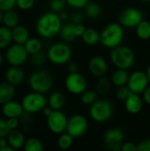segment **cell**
<instances>
[{"label":"cell","instance_id":"obj_1","mask_svg":"<svg viewBox=\"0 0 150 151\" xmlns=\"http://www.w3.org/2000/svg\"><path fill=\"white\" fill-rule=\"evenodd\" d=\"M62 19L58 13L49 12L43 13L36 22V31L42 38H52L60 33Z\"/></svg>","mask_w":150,"mask_h":151},{"label":"cell","instance_id":"obj_2","mask_svg":"<svg viewBox=\"0 0 150 151\" xmlns=\"http://www.w3.org/2000/svg\"><path fill=\"white\" fill-rule=\"evenodd\" d=\"M125 36L124 27L118 22L108 24L100 33V43L107 49L121 45Z\"/></svg>","mask_w":150,"mask_h":151},{"label":"cell","instance_id":"obj_3","mask_svg":"<svg viewBox=\"0 0 150 151\" xmlns=\"http://www.w3.org/2000/svg\"><path fill=\"white\" fill-rule=\"evenodd\" d=\"M110 58L111 63L117 68L128 70L134 65L135 54L131 48L119 45L114 49H111Z\"/></svg>","mask_w":150,"mask_h":151},{"label":"cell","instance_id":"obj_4","mask_svg":"<svg viewBox=\"0 0 150 151\" xmlns=\"http://www.w3.org/2000/svg\"><path fill=\"white\" fill-rule=\"evenodd\" d=\"M72 56V50L69 45L65 42H57L52 44L47 52L48 59L55 65H65L70 62Z\"/></svg>","mask_w":150,"mask_h":151},{"label":"cell","instance_id":"obj_5","mask_svg":"<svg viewBox=\"0 0 150 151\" xmlns=\"http://www.w3.org/2000/svg\"><path fill=\"white\" fill-rule=\"evenodd\" d=\"M112 104L107 100L99 99L90 105L89 116L94 121L97 123H103L108 121L112 117Z\"/></svg>","mask_w":150,"mask_h":151},{"label":"cell","instance_id":"obj_6","mask_svg":"<svg viewBox=\"0 0 150 151\" xmlns=\"http://www.w3.org/2000/svg\"><path fill=\"white\" fill-rule=\"evenodd\" d=\"M53 80L50 73L44 70L35 71L29 78V86L33 91L39 93H46L51 88Z\"/></svg>","mask_w":150,"mask_h":151},{"label":"cell","instance_id":"obj_7","mask_svg":"<svg viewBox=\"0 0 150 151\" xmlns=\"http://www.w3.org/2000/svg\"><path fill=\"white\" fill-rule=\"evenodd\" d=\"M47 103L48 101L42 93L33 91L23 97L21 104L27 113H37L42 111Z\"/></svg>","mask_w":150,"mask_h":151},{"label":"cell","instance_id":"obj_8","mask_svg":"<svg viewBox=\"0 0 150 151\" xmlns=\"http://www.w3.org/2000/svg\"><path fill=\"white\" fill-rule=\"evenodd\" d=\"M143 19V12L136 7H127L124 9L118 16L119 23L124 27L127 28L136 27Z\"/></svg>","mask_w":150,"mask_h":151},{"label":"cell","instance_id":"obj_9","mask_svg":"<svg viewBox=\"0 0 150 151\" xmlns=\"http://www.w3.org/2000/svg\"><path fill=\"white\" fill-rule=\"evenodd\" d=\"M66 89L73 95H81L88 88V81L85 76L79 72L69 73L65 81Z\"/></svg>","mask_w":150,"mask_h":151},{"label":"cell","instance_id":"obj_10","mask_svg":"<svg viewBox=\"0 0 150 151\" xmlns=\"http://www.w3.org/2000/svg\"><path fill=\"white\" fill-rule=\"evenodd\" d=\"M88 128V122L86 117L81 114H75L68 119L66 131L73 138L83 136Z\"/></svg>","mask_w":150,"mask_h":151},{"label":"cell","instance_id":"obj_11","mask_svg":"<svg viewBox=\"0 0 150 151\" xmlns=\"http://www.w3.org/2000/svg\"><path fill=\"white\" fill-rule=\"evenodd\" d=\"M125 140V134L121 128L113 127L108 129L103 135V142L107 150L120 151Z\"/></svg>","mask_w":150,"mask_h":151},{"label":"cell","instance_id":"obj_12","mask_svg":"<svg viewBox=\"0 0 150 151\" xmlns=\"http://www.w3.org/2000/svg\"><path fill=\"white\" fill-rule=\"evenodd\" d=\"M68 118L61 111H53V112L47 117V126L50 132L55 134H60L66 131Z\"/></svg>","mask_w":150,"mask_h":151},{"label":"cell","instance_id":"obj_13","mask_svg":"<svg viewBox=\"0 0 150 151\" xmlns=\"http://www.w3.org/2000/svg\"><path fill=\"white\" fill-rule=\"evenodd\" d=\"M149 82L146 72H142L140 70L132 73L127 82V86L130 88L131 92L139 95L142 94L145 91V89L149 87Z\"/></svg>","mask_w":150,"mask_h":151},{"label":"cell","instance_id":"obj_14","mask_svg":"<svg viewBox=\"0 0 150 151\" xmlns=\"http://www.w3.org/2000/svg\"><path fill=\"white\" fill-rule=\"evenodd\" d=\"M27 51L24 44L15 43L9 47L6 52V59L13 66H19L24 64L27 58Z\"/></svg>","mask_w":150,"mask_h":151},{"label":"cell","instance_id":"obj_15","mask_svg":"<svg viewBox=\"0 0 150 151\" xmlns=\"http://www.w3.org/2000/svg\"><path fill=\"white\" fill-rule=\"evenodd\" d=\"M88 71L95 77H103L108 71V63L102 56H94L88 61Z\"/></svg>","mask_w":150,"mask_h":151},{"label":"cell","instance_id":"obj_16","mask_svg":"<svg viewBox=\"0 0 150 151\" xmlns=\"http://www.w3.org/2000/svg\"><path fill=\"white\" fill-rule=\"evenodd\" d=\"M143 99L139 94L131 93L125 100V108L130 114H138L143 107Z\"/></svg>","mask_w":150,"mask_h":151},{"label":"cell","instance_id":"obj_17","mask_svg":"<svg viewBox=\"0 0 150 151\" xmlns=\"http://www.w3.org/2000/svg\"><path fill=\"white\" fill-rule=\"evenodd\" d=\"M3 114L7 118H19L22 115L24 111V108L21 104L14 102L12 100L3 104L2 108Z\"/></svg>","mask_w":150,"mask_h":151},{"label":"cell","instance_id":"obj_18","mask_svg":"<svg viewBox=\"0 0 150 151\" xmlns=\"http://www.w3.org/2000/svg\"><path fill=\"white\" fill-rule=\"evenodd\" d=\"M5 78L9 83L12 85H19L23 82L25 79V73L21 68L13 66L7 70L5 73Z\"/></svg>","mask_w":150,"mask_h":151},{"label":"cell","instance_id":"obj_19","mask_svg":"<svg viewBox=\"0 0 150 151\" xmlns=\"http://www.w3.org/2000/svg\"><path fill=\"white\" fill-rule=\"evenodd\" d=\"M7 140L9 145L11 146L14 150L21 149L22 147H24L26 142L24 134L17 129H13L10 131L7 136Z\"/></svg>","mask_w":150,"mask_h":151},{"label":"cell","instance_id":"obj_20","mask_svg":"<svg viewBox=\"0 0 150 151\" xmlns=\"http://www.w3.org/2000/svg\"><path fill=\"white\" fill-rule=\"evenodd\" d=\"M130 73L126 69H121V68H117V70L112 73L111 81V83L116 86V87H121L127 85L128 80H129Z\"/></svg>","mask_w":150,"mask_h":151},{"label":"cell","instance_id":"obj_21","mask_svg":"<svg viewBox=\"0 0 150 151\" xmlns=\"http://www.w3.org/2000/svg\"><path fill=\"white\" fill-rule=\"evenodd\" d=\"M15 95V89L13 85L6 82L0 83V104H4L5 103L12 100Z\"/></svg>","mask_w":150,"mask_h":151},{"label":"cell","instance_id":"obj_22","mask_svg":"<svg viewBox=\"0 0 150 151\" xmlns=\"http://www.w3.org/2000/svg\"><path fill=\"white\" fill-rule=\"evenodd\" d=\"M12 40L19 44H25L29 39V32L24 26L18 25L11 29Z\"/></svg>","mask_w":150,"mask_h":151},{"label":"cell","instance_id":"obj_23","mask_svg":"<svg viewBox=\"0 0 150 151\" xmlns=\"http://www.w3.org/2000/svg\"><path fill=\"white\" fill-rule=\"evenodd\" d=\"M48 104L54 111H61L65 105V97L61 92L55 91L50 96Z\"/></svg>","mask_w":150,"mask_h":151},{"label":"cell","instance_id":"obj_24","mask_svg":"<svg viewBox=\"0 0 150 151\" xmlns=\"http://www.w3.org/2000/svg\"><path fill=\"white\" fill-rule=\"evenodd\" d=\"M81 39L85 44L88 46H95L100 42V33L96 29L89 27L86 29Z\"/></svg>","mask_w":150,"mask_h":151},{"label":"cell","instance_id":"obj_25","mask_svg":"<svg viewBox=\"0 0 150 151\" xmlns=\"http://www.w3.org/2000/svg\"><path fill=\"white\" fill-rule=\"evenodd\" d=\"M19 17L17 12H13L12 10L4 12L3 16V23L4 24V26L12 29L13 27L19 25Z\"/></svg>","mask_w":150,"mask_h":151},{"label":"cell","instance_id":"obj_26","mask_svg":"<svg viewBox=\"0 0 150 151\" xmlns=\"http://www.w3.org/2000/svg\"><path fill=\"white\" fill-rule=\"evenodd\" d=\"M12 41L11 29L6 26L0 27V49L8 47Z\"/></svg>","mask_w":150,"mask_h":151},{"label":"cell","instance_id":"obj_27","mask_svg":"<svg viewBox=\"0 0 150 151\" xmlns=\"http://www.w3.org/2000/svg\"><path fill=\"white\" fill-rule=\"evenodd\" d=\"M136 35L141 40L150 39V22L143 19L136 27Z\"/></svg>","mask_w":150,"mask_h":151},{"label":"cell","instance_id":"obj_28","mask_svg":"<svg viewBox=\"0 0 150 151\" xmlns=\"http://www.w3.org/2000/svg\"><path fill=\"white\" fill-rule=\"evenodd\" d=\"M86 14L88 18L95 19L102 15V7L95 2H88L85 6Z\"/></svg>","mask_w":150,"mask_h":151},{"label":"cell","instance_id":"obj_29","mask_svg":"<svg viewBox=\"0 0 150 151\" xmlns=\"http://www.w3.org/2000/svg\"><path fill=\"white\" fill-rule=\"evenodd\" d=\"M73 27H74L73 23H68L65 24V26H62L59 35L65 42H72L76 38Z\"/></svg>","mask_w":150,"mask_h":151},{"label":"cell","instance_id":"obj_30","mask_svg":"<svg viewBox=\"0 0 150 151\" xmlns=\"http://www.w3.org/2000/svg\"><path fill=\"white\" fill-rule=\"evenodd\" d=\"M28 54L33 55L42 50V42L37 38H29L24 44Z\"/></svg>","mask_w":150,"mask_h":151},{"label":"cell","instance_id":"obj_31","mask_svg":"<svg viewBox=\"0 0 150 151\" xmlns=\"http://www.w3.org/2000/svg\"><path fill=\"white\" fill-rule=\"evenodd\" d=\"M73 139L74 138L67 132H64L59 134V137L57 139V146L61 150H69L73 144Z\"/></svg>","mask_w":150,"mask_h":151},{"label":"cell","instance_id":"obj_32","mask_svg":"<svg viewBox=\"0 0 150 151\" xmlns=\"http://www.w3.org/2000/svg\"><path fill=\"white\" fill-rule=\"evenodd\" d=\"M111 86V81L110 79H108L104 76L100 77V79L96 84V91H97V93L104 96L110 91Z\"/></svg>","mask_w":150,"mask_h":151},{"label":"cell","instance_id":"obj_33","mask_svg":"<svg viewBox=\"0 0 150 151\" xmlns=\"http://www.w3.org/2000/svg\"><path fill=\"white\" fill-rule=\"evenodd\" d=\"M24 150L26 151H42L43 144L37 138H29L25 142Z\"/></svg>","mask_w":150,"mask_h":151},{"label":"cell","instance_id":"obj_34","mask_svg":"<svg viewBox=\"0 0 150 151\" xmlns=\"http://www.w3.org/2000/svg\"><path fill=\"white\" fill-rule=\"evenodd\" d=\"M97 100V92L94 90H86L80 95V101L85 105H91Z\"/></svg>","mask_w":150,"mask_h":151},{"label":"cell","instance_id":"obj_35","mask_svg":"<svg viewBox=\"0 0 150 151\" xmlns=\"http://www.w3.org/2000/svg\"><path fill=\"white\" fill-rule=\"evenodd\" d=\"M66 4V0H50V10L57 13H59L60 12L64 11Z\"/></svg>","mask_w":150,"mask_h":151},{"label":"cell","instance_id":"obj_36","mask_svg":"<svg viewBox=\"0 0 150 151\" xmlns=\"http://www.w3.org/2000/svg\"><path fill=\"white\" fill-rule=\"evenodd\" d=\"M131 93L132 92H131L130 88H128V86L127 85H125V86H121V87H118V88L117 92H116V96H117L118 99L122 100V101H125Z\"/></svg>","mask_w":150,"mask_h":151},{"label":"cell","instance_id":"obj_37","mask_svg":"<svg viewBox=\"0 0 150 151\" xmlns=\"http://www.w3.org/2000/svg\"><path fill=\"white\" fill-rule=\"evenodd\" d=\"M45 60H46V55L42 51L33 54L31 58V62L34 65H41L45 62Z\"/></svg>","mask_w":150,"mask_h":151},{"label":"cell","instance_id":"obj_38","mask_svg":"<svg viewBox=\"0 0 150 151\" xmlns=\"http://www.w3.org/2000/svg\"><path fill=\"white\" fill-rule=\"evenodd\" d=\"M17 5V0H0V11L6 12L12 10Z\"/></svg>","mask_w":150,"mask_h":151},{"label":"cell","instance_id":"obj_39","mask_svg":"<svg viewBox=\"0 0 150 151\" xmlns=\"http://www.w3.org/2000/svg\"><path fill=\"white\" fill-rule=\"evenodd\" d=\"M89 0H66V3L69 6L74 8V9H80L84 8Z\"/></svg>","mask_w":150,"mask_h":151},{"label":"cell","instance_id":"obj_40","mask_svg":"<svg viewBox=\"0 0 150 151\" xmlns=\"http://www.w3.org/2000/svg\"><path fill=\"white\" fill-rule=\"evenodd\" d=\"M35 3V0H17V6L21 10L31 9Z\"/></svg>","mask_w":150,"mask_h":151},{"label":"cell","instance_id":"obj_41","mask_svg":"<svg viewBox=\"0 0 150 151\" xmlns=\"http://www.w3.org/2000/svg\"><path fill=\"white\" fill-rule=\"evenodd\" d=\"M11 129L7 125V121L0 119V138L8 136Z\"/></svg>","mask_w":150,"mask_h":151},{"label":"cell","instance_id":"obj_42","mask_svg":"<svg viewBox=\"0 0 150 151\" xmlns=\"http://www.w3.org/2000/svg\"><path fill=\"white\" fill-rule=\"evenodd\" d=\"M122 151H138V146L137 144H135L133 142H126L123 143L122 148H121Z\"/></svg>","mask_w":150,"mask_h":151},{"label":"cell","instance_id":"obj_43","mask_svg":"<svg viewBox=\"0 0 150 151\" xmlns=\"http://www.w3.org/2000/svg\"><path fill=\"white\" fill-rule=\"evenodd\" d=\"M86 27L80 23V24H74V27H73V30H74V34L76 35V37H81L83 35V34L85 33L86 31Z\"/></svg>","mask_w":150,"mask_h":151},{"label":"cell","instance_id":"obj_44","mask_svg":"<svg viewBox=\"0 0 150 151\" xmlns=\"http://www.w3.org/2000/svg\"><path fill=\"white\" fill-rule=\"evenodd\" d=\"M138 151H150V139H145L138 144Z\"/></svg>","mask_w":150,"mask_h":151},{"label":"cell","instance_id":"obj_45","mask_svg":"<svg viewBox=\"0 0 150 151\" xmlns=\"http://www.w3.org/2000/svg\"><path fill=\"white\" fill-rule=\"evenodd\" d=\"M71 20H72V23L73 24H80L84 20V16L80 12H75L72 15Z\"/></svg>","mask_w":150,"mask_h":151},{"label":"cell","instance_id":"obj_46","mask_svg":"<svg viewBox=\"0 0 150 151\" xmlns=\"http://www.w3.org/2000/svg\"><path fill=\"white\" fill-rule=\"evenodd\" d=\"M6 121H7V125H8V127H9V128L11 130L17 129V127H19L18 118H9Z\"/></svg>","mask_w":150,"mask_h":151},{"label":"cell","instance_id":"obj_47","mask_svg":"<svg viewBox=\"0 0 150 151\" xmlns=\"http://www.w3.org/2000/svg\"><path fill=\"white\" fill-rule=\"evenodd\" d=\"M142 96H143V101L147 104H149L150 105V86H149L145 91L142 93Z\"/></svg>","mask_w":150,"mask_h":151},{"label":"cell","instance_id":"obj_48","mask_svg":"<svg viewBox=\"0 0 150 151\" xmlns=\"http://www.w3.org/2000/svg\"><path fill=\"white\" fill-rule=\"evenodd\" d=\"M78 69H79V65L75 62H69L67 65V70L69 73H76L78 72Z\"/></svg>","mask_w":150,"mask_h":151},{"label":"cell","instance_id":"obj_49","mask_svg":"<svg viewBox=\"0 0 150 151\" xmlns=\"http://www.w3.org/2000/svg\"><path fill=\"white\" fill-rule=\"evenodd\" d=\"M53 109L50 107V106H45L44 108H43V110H42V113H43V115L44 116H46V117H49L52 112H53Z\"/></svg>","mask_w":150,"mask_h":151},{"label":"cell","instance_id":"obj_50","mask_svg":"<svg viewBox=\"0 0 150 151\" xmlns=\"http://www.w3.org/2000/svg\"><path fill=\"white\" fill-rule=\"evenodd\" d=\"M7 145H9V143H8V140H6L4 137L0 138V149H2V148L5 147V146H7Z\"/></svg>","mask_w":150,"mask_h":151},{"label":"cell","instance_id":"obj_51","mask_svg":"<svg viewBox=\"0 0 150 151\" xmlns=\"http://www.w3.org/2000/svg\"><path fill=\"white\" fill-rule=\"evenodd\" d=\"M58 14H59V16H60V18H61L62 20H63V19H66L68 18V13H67L66 12L62 11V12H60Z\"/></svg>","mask_w":150,"mask_h":151},{"label":"cell","instance_id":"obj_52","mask_svg":"<svg viewBox=\"0 0 150 151\" xmlns=\"http://www.w3.org/2000/svg\"><path fill=\"white\" fill-rule=\"evenodd\" d=\"M146 74H147V77H148V80H149V82L150 84V65H149V67L147 68Z\"/></svg>","mask_w":150,"mask_h":151},{"label":"cell","instance_id":"obj_53","mask_svg":"<svg viewBox=\"0 0 150 151\" xmlns=\"http://www.w3.org/2000/svg\"><path fill=\"white\" fill-rule=\"evenodd\" d=\"M3 16H4V14L2 13V11H0V25L3 23Z\"/></svg>","mask_w":150,"mask_h":151},{"label":"cell","instance_id":"obj_54","mask_svg":"<svg viewBox=\"0 0 150 151\" xmlns=\"http://www.w3.org/2000/svg\"><path fill=\"white\" fill-rule=\"evenodd\" d=\"M2 62H3V57H2V55L0 54V65L2 64Z\"/></svg>","mask_w":150,"mask_h":151},{"label":"cell","instance_id":"obj_55","mask_svg":"<svg viewBox=\"0 0 150 151\" xmlns=\"http://www.w3.org/2000/svg\"><path fill=\"white\" fill-rule=\"evenodd\" d=\"M141 2H144V3H149L150 0H141Z\"/></svg>","mask_w":150,"mask_h":151}]
</instances>
